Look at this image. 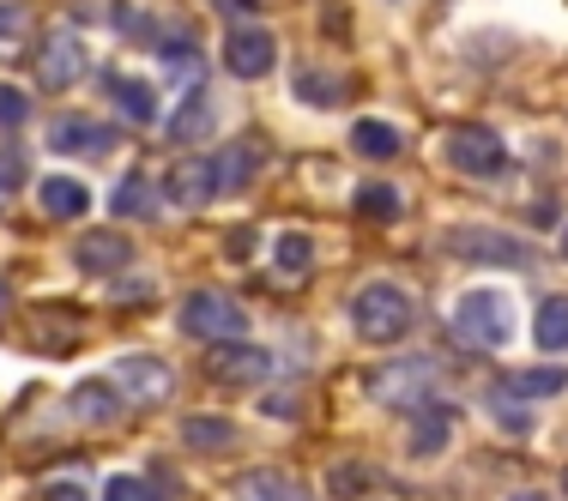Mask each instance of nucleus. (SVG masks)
<instances>
[{
	"instance_id": "f704fd0d",
	"label": "nucleus",
	"mask_w": 568,
	"mask_h": 501,
	"mask_svg": "<svg viewBox=\"0 0 568 501\" xmlns=\"http://www.w3.org/2000/svg\"><path fill=\"white\" fill-rule=\"evenodd\" d=\"M24 182V164H19V157H12V152H0V200H7L12 194V187H19Z\"/></svg>"
},
{
	"instance_id": "a211bd4d",
	"label": "nucleus",
	"mask_w": 568,
	"mask_h": 501,
	"mask_svg": "<svg viewBox=\"0 0 568 501\" xmlns=\"http://www.w3.org/2000/svg\"><path fill=\"white\" fill-rule=\"evenodd\" d=\"M242 501H315L296 478H284V471H248L242 478Z\"/></svg>"
},
{
	"instance_id": "4be33fe9",
	"label": "nucleus",
	"mask_w": 568,
	"mask_h": 501,
	"mask_svg": "<svg viewBox=\"0 0 568 501\" xmlns=\"http://www.w3.org/2000/svg\"><path fill=\"white\" fill-rule=\"evenodd\" d=\"M532 338H538L545 350H568V296H545V303H538Z\"/></svg>"
},
{
	"instance_id": "39448f33",
	"label": "nucleus",
	"mask_w": 568,
	"mask_h": 501,
	"mask_svg": "<svg viewBox=\"0 0 568 501\" xmlns=\"http://www.w3.org/2000/svg\"><path fill=\"white\" fill-rule=\"evenodd\" d=\"M442 248L459 254V260H478V266H532V248L508 229H490V224H454L442 236Z\"/></svg>"
},
{
	"instance_id": "a19ab883",
	"label": "nucleus",
	"mask_w": 568,
	"mask_h": 501,
	"mask_svg": "<svg viewBox=\"0 0 568 501\" xmlns=\"http://www.w3.org/2000/svg\"><path fill=\"white\" fill-rule=\"evenodd\" d=\"M562 490H568V478H562Z\"/></svg>"
},
{
	"instance_id": "f03ea898",
	"label": "nucleus",
	"mask_w": 568,
	"mask_h": 501,
	"mask_svg": "<svg viewBox=\"0 0 568 501\" xmlns=\"http://www.w3.org/2000/svg\"><path fill=\"white\" fill-rule=\"evenodd\" d=\"M436 387H442V362L436 357H399V362H387V369L369 375V392L387 405V411H417V405H429Z\"/></svg>"
},
{
	"instance_id": "dca6fc26",
	"label": "nucleus",
	"mask_w": 568,
	"mask_h": 501,
	"mask_svg": "<svg viewBox=\"0 0 568 501\" xmlns=\"http://www.w3.org/2000/svg\"><path fill=\"white\" fill-rule=\"evenodd\" d=\"M37 200H43V212H49V218H79V212H91L85 182H73V175H43Z\"/></svg>"
},
{
	"instance_id": "aec40b11",
	"label": "nucleus",
	"mask_w": 568,
	"mask_h": 501,
	"mask_svg": "<svg viewBox=\"0 0 568 501\" xmlns=\"http://www.w3.org/2000/svg\"><path fill=\"white\" fill-rule=\"evenodd\" d=\"M351 145H357L363 157H375V164H387V157H399V127L394 121H357V127H351Z\"/></svg>"
},
{
	"instance_id": "6e6552de",
	"label": "nucleus",
	"mask_w": 568,
	"mask_h": 501,
	"mask_svg": "<svg viewBox=\"0 0 568 501\" xmlns=\"http://www.w3.org/2000/svg\"><path fill=\"white\" fill-rule=\"evenodd\" d=\"M85 43H79V31H49L43 37V55H37V79H43V91H67L85 79Z\"/></svg>"
},
{
	"instance_id": "b1692460",
	"label": "nucleus",
	"mask_w": 568,
	"mask_h": 501,
	"mask_svg": "<svg viewBox=\"0 0 568 501\" xmlns=\"http://www.w3.org/2000/svg\"><path fill=\"white\" fill-rule=\"evenodd\" d=\"M182 441L187 447H230L236 441V423L230 417H182Z\"/></svg>"
},
{
	"instance_id": "7c9ffc66",
	"label": "nucleus",
	"mask_w": 568,
	"mask_h": 501,
	"mask_svg": "<svg viewBox=\"0 0 568 501\" xmlns=\"http://www.w3.org/2000/svg\"><path fill=\"white\" fill-rule=\"evenodd\" d=\"M115 212H121V218H133V212L145 218V212H152V187H145V182H121L115 187Z\"/></svg>"
},
{
	"instance_id": "473e14b6",
	"label": "nucleus",
	"mask_w": 568,
	"mask_h": 501,
	"mask_svg": "<svg viewBox=\"0 0 568 501\" xmlns=\"http://www.w3.org/2000/svg\"><path fill=\"white\" fill-rule=\"evenodd\" d=\"M296 98H303V103H339L345 85H327L321 73H303V79H296Z\"/></svg>"
},
{
	"instance_id": "5701e85b",
	"label": "nucleus",
	"mask_w": 568,
	"mask_h": 501,
	"mask_svg": "<svg viewBox=\"0 0 568 501\" xmlns=\"http://www.w3.org/2000/svg\"><path fill=\"white\" fill-rule=\"evenodd\" d=\"M568 387V369H520L508 375V392L514 399H550V392Z\"/></svg>"
},
{
	"instance_id": "4468645a",
	"label": "nucleus",
	"mask_w": 568,
	"mask_h": 501,
	"mask_svg": "<svg viewBox=\"0 0 568 501\" xmlns=\"http://www.w3.org/2000/svg\"><path fill=\"white\" fill-rule=\"evenodd\" d=\"M254 170H261V140H236V145H224V152L212 157V182H219V194L248 187Z\"/></svg>"
},
{
	"instance_id": "c85d7f7f",
	"label": "nucleus",
	"mask_w": 568,
	"mask_h": 501,
	"mask_svg": "<svg viewBox=\"0 0 568 501\" xmlns=\"http://www.w3.org/2000/svg\"><path fill=\"white\" fill-rule=\"evenodd\" d=\"M490 411H496V423H503L508 436H532V411H526V405H514V392H508V387L490 399Z\"/></svg>"
},
{
	"instance_id": "393cba45",
	"label": "nucleus",
	"mask_w": 568,
	"mask_h": 501,
	"mask_svg": "<svg viewBox=\"0 0 568 501\" xmlns=\"http://www.w3.org/2000/svg\"><path fill=\"white\" fill-rule=\"evenodd\" d=\"M327 490L339 495V501H363L375 490V471L369 466H357V459H345V466H333L327 471Z\"/></svg>"
},
{
	"instance_id": "412c9836",
	"label": "nucleus",
	"mask_w": 568,
	"mask_h": 501,
	"mask_svg": "<svg viewBox=\"0 0 568 501\" xmlns=\"http://www.w3.org/2000/svg\"><path fill=\"white\" fill-rule=\"evenodd\" d=\"M206 133H212V98H206V91H194V103H182V110H175L170 140L187 145V140H206Z\"/></svg>"
},
{
	"instance_id": "2eb2a0df",
	"label": "nucleus",
	"mask_w": 568,
	"mask_h": 501,
	"mask_svg": "<svg viewBox=\"0 0 568 501\" xmlns=\"http://www.w3.org/2000/svg\"><path fill=\"white\" fill-rule=\"evenodd\" d=\"M164 194L175 200V206H206V200L219 194V182H212V164L187 157L182 170H170V175H164Z\"/></svg>"
},
{
	"instance_id": "bb28decb",
	"label": "nucleus",
	"mask_w": 568,
	"mask_h": 501,
	"mask_svg": "<svg viewBox=\"0 0 568 501\" xmlns=\"http://www.w3.org/2000/svg\"><path fill=\"white\" fill-rule=\"evenodd\" d=\"M273 260H278V273H308V266H315V242L291 229V236L273 242Z\"/></svg>"
},
{
	"instance_id": "c756f323",
	"label": "nucleus",
	"mask_w": 568,
	"mask_h": 501,
	"mask_svg": "<svg viewBox=\"0 0 568 501\" xmlns=\"http://www.w3.org/2000/svg\"><path fill=\"white\" fill-rule=\"evenodd\" d=\"M103 501H164V495H158V483H145V478H110Z\"/></svg>"
},
{
	"instance_id": "f8f14e48",
	"label": "nucleus",
	"mask_w": 568,
	"mask_h": 501,
	"mask_svg": "<svg viewBox=\"0 0 568 501\" xmlns=\"http://www.w3.org/2000/svg\"><path fill=\"white\" fill-rule=\"evenodd\" d=\"M73 260L85 266V273H98V278H110V273H128V260H133V242L121 236V229H98V236H85L73 248Z\"/></svg>"
},
{
	"instance_id": "cd10ccee",
	"label": "nucleus",
	"mask_w": 568,
	"mask_h": 501,
	"mask_svg": "<svg viewBox=\"0 0 568 501\" xmlns=\"http://www.w3.org/2000/svg\"><path fill=\"white\" fill-rule=\"evenodd\" d=\"M357 212L363 218H399V194L387 182H369V187H357Z\"/></svg>"
},
{
	"instance_id": "20e7f679",
	"label": "nucleus",
	"mask_w": 568,
	"mask_h": 501,
	"mask_svg": "<svg viewBox=\"0 0 568 501\" xmlns=\"http://www.w3.org/2000/svg\"><path fill=\"white\" fill-rule=\"evenodd\" d=\"M454 327H459V338H471V345L503 350L514 338V303L503 290H466L454 308Z\"/></svg>"
},
{
	"instance_id": "9d476101",
	"label": "nucleus",
	"mask_w": 568,
	"mask_h": 501,
	"mask_svg": "<svg viewBox=\"0 0 568 501\" xmlns=\"http://www.w3.org/2000/svg\"><path fill=\"white\" fill-rule=\"evenodd\" d=\"M115 387H121V399H133V405H164L175 375L158 357H121L115 362Z\"/></svg>"
},
{
	"instance_id": "e433bc0d",
	"label": "nucleus",
	"mask_w": 568,
	"mask_h": 501,
	"mask_svg": "<svg viewBox=\"0 0 568 501\" xmlns=\"http://www.w3.org/2000/svg\"><path fill=\"white\" fill-rule=\"evenodd\" d=\"M230 254H236V260H242V254H254V229H236V236H230Z\"/></svg>"
},
{
	"instance_id": "a878e982",
	"label": "nucleus",
	"mask_w": 568,
	"mask_h": 501,
	"mask_svg": "<svg viewBox=\"0 0 568 501\" xmlns=\"http://www.w3.org/2000/svg\"><path fill=\"white\" fill-rule=\"evenodd\" d=\"M164 67L175 73V85H182V91H200V79H206V61H200L194 43H164Z\"/></svg>"
},
{
	"instance_id": "72a5a7b5",
	"label": "nucleus",
	"mask_w": 568,
	"mask_h": 501,
	"mask_svg": "<svg viewBox=\"0 0 568 501\" xmlns=\"http://www.w3.org/2000/svg\"><path fill=\"white\" fill-rule=\"evenodd\" d=\"M24 24H31V7H24V0H0V43L24 37Z\"/></svg>"
},
{
	"instance_id": "6ab92c4d",
	"label": "nucleus",
	"mask_w": 568,
	"mask_h": 501,
	"mask_svg": "<svg viewBox=\"0 0 568 501\" xmlns=\"http://www.w3.org/2000/svg\"><path fill=\"white\" fill-rule=\"evenodd\" d=\"M103 91L121 103V115H128V121H152L158 115L152 85H140V79H128V73H110V79H103Z\"/></svg>"
},
{
	"instance_id": "f3484780",
	"label": "nucleus",
	"mask_w": 568,
	"mask_h": 501,
	"mask_svg": "<svg viewBox=\"0 0 568 501\" xmlns=\"http://www.w3.org/2000/svg\"><path fill=\"white\" fill-rule=\"evenodd\" d=\"M454 436V411L448 405H417V429H412V453H442Z\"/></svg>"
},
{
	"instance_id": "ea45409f",
	"label": "nucleus",
	"mask_w": 568,
	"mask_h": 501,
	"mask_svg": "<svg viewBox=\"0 0 568 501\" xmlns=\"http://www.w3.org/2000/svg\"><path fill=\"white\" fill-rule=\"evenodd\" d=\"M562 254H568V229H562Z\"/></svg>"
},
{
	"instance_id": "4c0bfd02",
	"label": "nucleus",
	"mask_w": 568,
	"mask_h": 501,
	"mask_svg": "<svg viewBox=\"0 0 568 501\" xmlns=\"http://www.w3.org/2000/svg\"><path fill=\"white\" fill-rule=\"evenodd\" d=\"M508 501H550V495H538V490H520V495H508Z\"/></svg>"
},
{
	"instance_id": "7ed1b4c3",
	"label": "nucleus",
	"mask_w": 568,
	"mask_h": 501,
	"mask_svg": "<svg viewBox=\"0 0 568 501\" xmlns=\"http://www.w3.org/2000/svg\"><path fill=\"white\" fill-rule=\"evenodd\" d=\"M175 327L187 338H206V345H224V338H242L248 333V315H242L236 296L224 290H194L182 296V315H175Z\"/></svg>"
},
{
	"instance_id": "58836bf2",
	"label": "nucleus",
	"mask_w": 568,
	"mask_h": 501,
	"mask_svg": "<svg viewBox=\"0 0 568 501\" xmlns=\"http://www.w3.org/2000/svg\"><path fill=\"white\" fill-rule=\"evenodd\" d=\"M12 303V290H7V278H0V308H7Z\"/></svg>"
},
{
	"instance_id": "2f4dec72",
	"label": "nucleus",
	"mask_w": 568,
	"mask_h": 501,
	"mask_svg": "<svg viewBox=\"0 0 568 501\" xmlns=\"http://www.w3.org/2000/svg\"><path fill=\"white\" fill-rule=\"evenodd\" d=\"M24 115H31V98H24L19 85H0V127H24Z\"/></svg>"
},
{
	"instance_id": "9b49d317",
	"label": "nucleus",
	"mask_w": 568,
	"mask_h": 501,
	"mask_svg": "<svg viewBox=\"0 0 568 501\" xmlns=\"http://www.w3.org/2000/svg\"><path fill=\"white\" fill-rule=\"evenodd\" d=\"M49 145H55V152H73V157H103L115 145V133L91 115H61L55 127H49Z\"/></svg>"
},
{
	"instance_id": "423d86ee",
	"label": "nucleus",
	"mask_w": 568,
	"mask_h": 501,
	"mask_svg": "<svg viewBox=\"0 0 568 501\" xmlns=\"http://www.w3.org/2000/svg\"><path fill=\"white\" fill-rule=\"evenodd\" d=\"M206 375H212V381H224V387H261L266 375H273V350L242 345V338H224V345H212Z\"/></svg>"
},
{
	"instance_id": "c9c22d12",
	"label": "nucleus",
	"mask_w": 568,
	"mask_h": 501,
	"mask_svg": "<svg viewBox=\"0 0 568 501\" xmlns=\"http://www.w3.org/2000/svg\"><path fill=\"white\" fill-rule=\"evenodd\" d=\"M43 501H91V495L79 490V483H49V490H43Z\"/></svg>"
},
{
	"instance_id": "0eeeda50",
	"label": "nucleus",
	"mask_w": 568,
	"mask_h": 501,
	"mask_svg": "<svg viewBox=\"0 0 568 501\" xmlns=\"http://www.w3.org/2000/svg\"><path fill=\"white\" fill-rule=\"evenodd\" d=\"M448 164L466 175H508V145L496 127H454L448 133Z\"/></svg>"
},
{
	"instance_id": "1a4fd4ad",
	"label": "nucleus",
	"mask_w": 568,
	"mask_h": 501,
	"mask_svg": "<svg viewBox=\"0 0 568 501\" xmlns=\"http://www.w3.org/2000/svg\"><path fill=\"white\" fill-rule=\"evenodd\" d=\"M273 61H278V43H273V31H261V24H236V31L224 37V67L236 79H266Z\"/></svg>"
},
{
	"instance_id": "ddd939ff",
	"label": "nucleus",
	"mask_w": 568,
	"mask_h": 501,
	"mask_svg": "<svg viewBox=\"0 0 568 501\" xmlns=\"http://www.w3.org/2000/svg\"><path fill=\"white\" fill-rule=\"evenodd\" d=\"M121 411H128L121 387H110V381H79L73 387V417H79V423L110 429V423H121Z\"/></svg>"
},
{
	"instance_id": "f257e3e1",
	"label": "nucleus",
	"mask_w": 568,
	"mask_h": 501,
	"mask_svg": "<svg viewBox=\"0 0 568 501\" xmlns=\"http://www.w3.org/2000/svg\"><path fill=\"white\" fill-rule=\"evenodd\" d=\"M351 327H357V338H369V345H399L417 327V303L399 284H363L351 296Z\"/></svg>"
}]
</instances>
